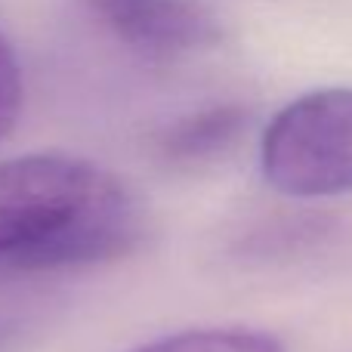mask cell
Masks as SVG:
<instances>
[{
  "label": "cell",
  "instance_id": "obj_1",
  "mask_svg": "<svg viewBox=\"0 0 352 352\" xmlns=\"http://www.w3.org/2000/svg\"><path fill=\"white\" fill-rule=\"evenodd\" d=\"M146 210L124 179L59 152L0 161V266H90L140 248Z\"/></svg>",
  "mask_w": 352,
  "mask_h": 352
},
{
  "label": "cell",
  "instance_id": "obj_2",
  "mask_svg": "<svg viewBox=\"0 0 352 352\" xmlns=\"http://www.w3.org/2000/svg\"><path fill=\"white\" fill-rule=\"evenodd\" d=\"M266 182L291 198L352 192V87L294 99L269 121L260 146Z\"/></svg>",
  "mask_w": 352,
  "mask_h": 352
},
{
  "label": "cell",
  "instance_id": "obj_3",
  "mask_svg": "<svg viewBox=\"0 0 352 352\" xmlns=\"http://www.w3.org/2000/svg\"><path fill=\"white\" fill-rule=\"evenodd\" d=\"M87 6L118 41L148 56L195 53L223 41V25L195 0H87Z\"/></svg>",
  "mask_w": 352,
  "mask_h": 352
},
{
  "label": "cell",
  "instance_id": "obj_4",
  "mask_svg": "<svg viewBox=\"0 0 352 352\" xmlns=\"http://www.w3.org/2000/svg\"><path fill=\"white\" fill-rule=\"evenodd\" d=\"M65 309V294L28 272L0 275V352H22L41 340Z\"/></svg>",
  "mask_w": 352,
  "mask_h": 352
},
{
  "label": "cell",
  "instance_id": "obj_5",
  "mask_svg": "<svg viewBox=\"0 0 352 352\" xmlns=\"http://www.w3.org/2000/svg\"><path fill=\"white\" fill-rule=\"evenodd\" d=\"M248 111L241 105H213L179 118L158 140V152L170 164H204L241 140Z\"/></svg>",
  "mask_w": 352,
  "mask_h": 352
},
{
  "label": "cell",
  "instance_id": "obj_6",
  "mask_svg": "<svg viewBox=\"0 0 352 352\" xmlns=\"http://www.w3.org/2000/svg\"><path fill=\"white\" fill-rule=\"evenodd\" d=\"M133 352H285L266 331L254 328H192L158 337Z\"/></svg>",
  "mask_w": 352,
  "mask_h": 352
},
{
  "label": "cell",
  "instance_id": "obj_7",
  "mask_svg": "<svg viewBox=\"0 0 352 352\" xmlns=\"http://www.w3.org/2000/svg\"><path fill=\"white\" fill-rule=\"evenodd\" d=\"M22 68H19V59L12 53L10 41L0 31V142L12 133L19 121V111H22Z\"/></svg>",
  "mask_w": 352,
  "mask_h": 352
}]
</instances>
